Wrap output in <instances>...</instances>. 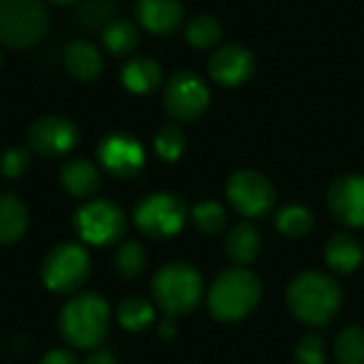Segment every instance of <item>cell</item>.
Here are the masks:
<instances>
[{
    "label": "cell",
    "instance_id": "cell-24",
    "mask_svg": "<svg viewBox=\"0 0 364 364\" xmlns=\"http://www.w3.org/2000/svg\"><path fill=\"white\" fill-rule=\"evenodd\" d=\"M275 226L282 235L299 239L314 228V215L303 205H286L275 215Z\"/></svg>",
    "mask_w": 364,
    "mask_h": 364
},
{
    "label": "cell",
    "instance_id": "cell-37",
    "mask_svg": "<svg viewBox=\"0 0 364 364\" xmlns=\"http://www.w3.org/2000/svg\"><path fill=\"white\" fill-rule=\"evenodd\" d=\"M0 66H2V51H0Z\"/></svg>",
    "mask_w": 364,
    "mask_h": 364
},
{
    "label": "cell",
    "instance_id": "cell-30",
    "mask_svg": "<svg viewBox=\"0 0 364 364\" xmlns=\"http://www.w3.org/2000/svg\"><path fill=\"white\" fill-rule=\"evenodd\" d=\"M154 147H156V154L166 160V162H175L183 149H186V134L179 126L175 124H166L158 130L156 139H154Z\"/></svg>",
    "mask_w": 364,
    "mask_h": 364
},
{
    "label": "cell",
    "instance_id": "cell-14",
    "mask_svg": "<svg viewBox=\"0 0 364 364\" xmlns=\"http://www.w3.org/2000/svg\"><path fill=\"white\" fill-rule=\"evenodd\" d=\"M256 68L252 51L243 45H224L209 58V73L220 85L237 87L245 83Z\"/></svg>",
    "mask_w": 364,
    "mask_h": 364
},
{
    "label": "cell",
    "instance_id": "cell-3",
    "mask_svg": "<svg viewBox=\"0 0 364 364\" xmlns=\"http://www.w3.org/2000/svg\"><path fill=\"white\" fill-rule=\"evenodd\" d=\"M262 296V284L245 267H232L218 275L209 290V311L220 322H237L250 316Z\"/></svg>",
    "mask_w": 364,
    "mask_h": 364
},
{
    "label": "cell",
    "instance_id": "cell-15",
    "mask_svg": "<svg viewBox=\"0 0 364 364\" xmlns=\"http://www.w3.org/2000/svg\"><path fill=\"white\" fill-rule=\"evenodd\" d=\"M139 23L151 34H173L183 21V6L179 0H136Z\"/></svg>",
    "mask_w": 364,
    "mask_h": 364
},
{
    "label": "cell",
    "instance_id": "cell-8",
    "mask_svg": "<svg viewBox=\"0 0 364 364\" xmlns=\"http://www.w3.org/2000/svg\"><path fill=\"white\" fill-rule=\"evenodd\" d=\"M77 235L90 245H111L126 232V215L111 200H92L73 215Z\"/></svg>",
    "mask_w": 364,
    "mask_h": 364
},
{
    "label": "cell",
    "instance_id": "cell-9",
    "mask_svg": "<svg viewBox=\"0 0 364 364\" xmlns=\"http://www.w3.org/2000/svg\"><path fill=\"white\" fill-rule=\"evenodd\" d=\"M211 94L200 75L192 70L175 73L164 87V107L177 122H192L209 107Z\"/></svg>",
    "mask_w": 364,
    "mask_h": 364
},
{
    "label": "cell",
    "instance_id": "cell-33",
    "mask_svg": "<svg viewBox=\"0 0 364 364\" xmlns=\"http://www.w3.org/2000/svg\"><path fill=\"white\" fill-rule=\"evenodd\" d=\"M38 364H77V358L68 350H51L41 358Z\"/></svg>",
    "mask_w": 364,
    "mask_h": 364
},
{
    "label": "cell",
    "instance_id": "cell-13",
    "mask_svg": "<svg viewBox=\"0 0 364 364\" xmlns=\"http://www.w3.org/2000/svg\"><path fill=\"white\" fill-rule=\"evenodd\" d=\"M328 207L337 222L350 228L364 226V175H341L328 188Z\"/></svg>",
    "mask_w": 364,
    "mask_h": 364
},
{
    "label": "cell",
    "instance_id": "cell-32",
    "mask_svg": "<svg viewBox=\"0 0 364 364\" xmlns=\"http://www.w3.org/2000/svg\"><path fill=\"white\" fill-rule=\"evenodd\" d=\"M28 166H30V151L26 147H11L0 158V173L11 179L23 175Z\"/></svg>",
    "mask_w": 364,
    "mask_h": 364
},
{
    "label": "cell",
    "instance_id": "cell-12",
    "mask_svg": "<svg viewBox=\"0 0 364 364\" xmlns=\"http://www.w3.org/2000/svg\"><path fill=\"white\" fill-rule=\"evenodd\" d=\"M98 160L107 173L119 179L134 177L143 164H145V151L143 145L126 134V132H113L105 136L98 145Z\"/></svg>",
    "mask_w": 364,
    "mask_h": 364
},
{
    "label": "cell",
    "instance_id": "cell-31",
    "mask_svg": "<svg viewBox=\"0 0 364 364\" xmlns=\"http://www.w3.org/2000/svg\"><path fill=\"white\" fill-rule=\"evenodd\" d=\"M294 358L299 364H324L326 363V346L318 335H305L296 343Z\"/></svg>",
    "mask_w": 364,
    "mask_h": 364
},
{
    "label": "cell",
    "instance_id": "cell-18",
    "mask_svg": "<svg viewBox=\"0 0 364 364\" xmlns=\"http://www.w3.org/2000/svg\"><path fill=\"white\" fill-rule=\"evenodd\" d=\"M122 83L128 92L132 94H149L160 87L162 83V68L156 60L151 58H134L124 64L122 73Z\"/></svg>",
    "mask_w": 364,
    "mask_h": 364
},
{
    "label": "cell",
    "instance_id": "cell-28",
    "mask_svg": "<svg viewBox=\"0 0 364 364\" xmlns=\"http://www.w3.org/2000/svg\"><path fill=\"white\" fill-rule=\"evenodd\" d=\"M335 356L339 364H364V328H343L335 341Z\"/></svg>",
    "mask_w": 364,
    "mask_h": 364
},
{
    "label": "cell",
    "instance_id": "cell-36",
    "mask_svg": "<svg viewBox=\"0 0 364 364\" xmlns=\"http://www.w3.org/2000/svg\"><path fill=\"white\" fill-rule=\"evenodd\" d=\"M51 4H58V6H66V4H79L81 0H49Z\"/></svg>",
    "mask_w": 364,
    "mask_h": 364
},
{
    "label": "cell",
    "instance_id": "cell-4",
    "mask_svg": "<svg viewBox=\"0 0 364 364\" xmlns=\"http://www.w3.org/2000/svg\"><path fill=\"white\" fill-rule=\"evenodd\" d=\"M203 290L200 273L186 262H168L151 279L154 301L171 318L194 311L203 301Z\"/></svg>",
    "mask_w": 364,
    "mask_h": 364
},
{
    "label": "cell",
    "instance_id": "cell-16",
    "mask_svg": "<svg viewBox=\"0 0 364 364\" xmlns=\"http://www.w3.org/2000/svg\"><path fill=\"white\" fill-rule=\"evenodd\" d=\"M64 64H66V70L77 79V81H83V83H92L100 77L102 73V55L100 51L79 38V41H73L66 51H64Z\"/></svg>",
    "mask_w": 364,
    "mask_h": 364
},
{
    "label": "cell",
    "instance_id": "cell-5",
    "mask_svg": "<svg viewBox=\"0 0 364 364\" xmlns=\"http://www.w3.org/2000/svg\"><path fill=\"white\" fill-rule=\"evenodd\" d=\"M49 28L43 0H0V43L11 49L36 45Z\"/></svg>",
    "mask_w": 364,
    "mask_h": 364
},
{
    "label": "cell",
    "instance_id": "cell-23",
    "mask_svg": "<svg viewBox=\"0 0 364 364\" xmlns=\"http://www.w3.org/2000/svg\"><path fill=\"white\" fill-rule=\"evenodd\" d=\"M115 0H81L75 11V23L83 30H102L115 19Z\"/></svg>",
    "mask_w": 364,
    "mask_h": 364
},
{
    "label": "cell",
    "instance_id": "cell-35",
    "mask_svg": "<svg viewBox=\"0 0 364 364\" xmlns=\"http://www.w3.org/2000/svg\"><path fill=\"white\" fill-rule=\"evenodd\" d=\"M160 335H162V337H168V339H171V337L175 335V326H173V322H171V316H168V318L164 320V324H162V331H160Z\"/></svg>",
    "mask_w": 364,
    "mask_h": 364
},
{
    "label": "cell",
    "instance_id": "cell-21",
    "mask_svg": "<svg viewBox=\"0 0 364 364\" xmlns=\"http://www.w3.org/2000/svg\"><path fill=\"white\" fill-rule=\"evenodd\" d=\"M28 228L26 205L15 194H0V243L9 245L23 237Z\"/></svg>",
    "mask_w": 364,
    "mask_h": 364
},
{
    "label": "cell",
    "instance_id": "cell-11",
    "mask_svg": "<svg viewBox=\"0 0 364 364\" xmlns=\"http://www.w3.org/2000/svg\"><path fill=\"white\" fill-rule=\"evenodd\" d=\"M79 143L77 126L60 115H45L36 119L28 130V145L32 151L45 158H58L75 149Z\"/></svg>",
    "mask_w": 364,
    "mask_h": 364
},
{
    "label": "cell",
    "instance_id": "cell-22",
    "mask_svg": "<svg viewBox=\"0 0 364 364\" xmlns=\"http://www.w3.org/2000/svg\"><path fill=\"white\" fill-rule=\"evenodd\" d=\"M100 38H102V47L111 55H128L139 45V30L132 21L115 17L102 28Z\"/></svg>",
    "mask_w": 364,
    "mask_h": 364
},
{
    "label": "cell",
    "instance_id": "cell-34",
    "mask_svg": "<svg viewBox=\"0 0 364 364\" xmlns=\"http://www.w3.org/2000/svg\"><path fill=\"white\" fill-rule=\"evenodd\" d=\"M85 364H117V360L109 354V352H94Z\"/></svg>",
    "mask_w": 364,
    "mask_h": 364
},
{
    "label": "cell",
    "instance_id": "cell-29",
    "mask_svg": "<svg viewBox=\"0 0 364 364\" xmlns=\"http://www.w3.org/2000/svg\"><path fill=\"white\" fill-rule=\"evenodd\" d=\"M192 220L203 235H218L226 228V209L215 200H203L192 209Z\"/></svg>",
    "mask_w": 364,
    "mask_h": 364
},
{
    "label": "cell",
    "instance_id": "cell-26",
    "mask_svg": "<svg viewBox=\"0 0 364 364\" xmlns=\"http://www.w3.org/2000/svg\"><path fill=\"white\" fill-rule=\"evenodd\" d=\"M222 36V23L207 13L194 15L188 26H186V38L190 45L198 47V49H207L211 45H215Z\"/></svg>",
    "mask_w": 364,
    "mask_h": 364
},
{
    "label": "cell",
    "instance_id": "cell-20",
    "mask_svg": "<svg viewBox=\"0 0 364 364\" xmlns=\"http://www.w3.org/2000/svg\"><path fill=\"white\" fill-rule=\"evenodd\" d=\"M326 264L337 271V273H352L360 267L363 262V247L360 243L348 235V232H337L328 239L326 250H324Z\"/></svg>",
    "mask_w": 364,
    "mask_h": 364
},
{
    "label": "cell",
    "instance_id": "cell-6",
    "mask_svg": "<svg viewBox=\"0 0 364 364\" xmlns=\"http://www.w3.org/2000/svg\"><path fill=\"white\" fill-rule=\"evenodd\" d=\"M92 269L90 254L77 243L55 245L41 264V279L45 288L55 294H68L83 286Z\"/></svg>",
    "mask_w": 364,
    "mask_h": 364
},
{
    "label": "cell",
    "instance_id": "cell-25",
    "mask_svg": "<svg viewBox=\"0 0 364 364\" xmlns=\"http://www.w3.org/2000/svg\"><path fill=\"white\" fill-rule=\"evenodd\" d=\"M117 318L124 328L139 333V331H145L154 322V307L143 296H128L119 303Z\"/></svg>",
    "mask_w": 364,
    "mask_h": 364
},
{
    "label": "cell",
    "instance_id": "cell-17",
    "mask_svg": "<svg viewBox=\"0 0 364 364\" xmlns=\"http://www.w3.org/2000/svg\"><path fill=\"white\" fill-rule=\"evenodd\" d=\"M60 181L68 194L85 198V196H92L98 192L102 179H100V171L94 162H90L85 158H75L62 166Z\"/></svg>",
    "mask_w": 364,
    "mask_h": 364
},
{
    "label": "cell",
    "instance_id": "cell-1",
    "mask_svg": "<svg viewBox=\"0 0 364 364\" xmlns=\"http://www.w3.org/2000/svg\"><path fill=\"white\" fill-rule=\"evenodd\" d=\"M286 303L296 320L311 326H324L341 307V288L328 275L307 271L290 282Z\"/></svg>",
    "mask_w": 364,
    "mask_h": 364
},
{
    "label": "cell",
    "instance_id": "cell-27",
    "mask_svg": "<svg viewBox=\"0 0 364 364\" xmlns=\"http://www.w3.org/2000/svg\"><path fill=\"white\" fill-rule=\"evenodd\" d=\"M145 267H147V254L141 243L126 241L124 245H119L115 254V271L124 279H136L145 271Z\"/></svg>",
    "mask_w": 364,
    "mask_h": 364
},
{
    "label": "cell",
    "instance_id": "cell-10",
    "mask_svg": "<svg viewBox=\"0 0 364 364\" xmlns=\"http://www.w3.org/2000/svg\"><path fill=\"white\" fill-rule=\"evenodd\" d=\"M230 205L245 218H262L275 207V188L258 171H237L226 183Z\"/></svg>",
    "mask_w": 364,
    "mask_h": 364
},
{
    "label": "cell",
    "instance_id": "cell-2",
    "mask_svg": "<svg viewBox=\"0 0 364 364\" xmlns=\"http://www.w3.org/2000/svg\"><path fill=\"white\" fill-rule=\"evenodd\" d=\"M62 339L81 350H92L100 346L111 326V309L107 301L94 292L73 296L60 314L58 320Z\"/></svg>",
    "mask_w": 364,
    "mask_h": 364
},
{
    "label": "cell",
    "instance_id": "cell-19",
    "mask_svg": "<svg viewBox=\"0 0 364 364\" xmlns=\"http://www.w3.org/2000/svg\"><path fill=\"white\" fill-rule=\"evenodd\" d=\"M260 247H262L260 232L250 222L237 224L226 237V254L237 267H247L250 262H254L260 254Z\"/></svg>",
    "mask_w": 364,
    "mask_h": 364
},
{
    "label": "cell",
    "instance_id": "cell-7",
    "mask_svg": "<svg viewBox=\"0 0 364 364\" xmlns=\"http://www.w3.org/2000/svg\"><path fill=\"white\" fill-rule=\"evenodd\" d=\"M186 205L179 196L156 192L145 196L134 209L136 228L151 239H168L186 224Z\"/></svg>",
    "mask_w": 364,
    "mask_h": 364
}]
</instances>
